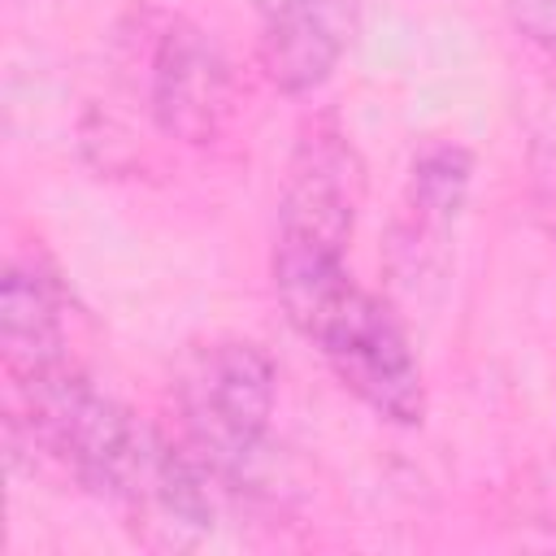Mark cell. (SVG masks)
Returning a JSON list of instances; mask_svg holds the SVG:
<instances>
[{"label": "cell", "mask_w": 556, "mask_h": 556, "mask_svg": "<svg viewBox=\"0 0 556 556\" xmlns=\"http://www.w3.org/2000/svg\"><path fill=\"white\" fill-rule=\"evenodd\" d=\"M274 287L291 326L326 356L356 400L391 421H421L426 395L408 339L391 308L343 269V252L278 239Z\"/></svg>", "instance_id": "1"}, {"label": "cell", "mask_w": 556, "mask_h": 556, "mask_svg": "<svg viewBox=\"0 0 556 556\" xmlns=\"http://www.w3.org/2000/svg\"><path fill=\"white\" fill-rule=\"evenodd\" d=\"M274 361L243 339L208 343L182 374V417L204 465L239 469L261 447L274 417Z\"/></svg>", "instance_id": "2"}, {"label": "cell", "mask_w": 556, "mask_h": 556, "mask_svg": "<svg viewBox=\"0 0 556 556\" xmlns=\"http://www.w3.org/2000/svg\"><path fill=\"white\" fill-rule=\"evenodd\" d=\"M361 204V165L339 130H308L291 156L278 204V239L343 252Z\"/></svg>", "instance_id": "3"}, {"label": "cell", "mask_w": 556, "mask_h": 556, "mask_svg": "<svg viewBox=\"0 0 556 556\" xmlns=\"http://www.w3.org/2000/svg\"><path fill=\"white\" fill-rule=\"evenodd\" d=\"M230 109V74L217 48L191 30L169 26L152 56V113L178 139H208Z\"/></svg>", "instance_id": "4"}, {"label": "cell", "mask_w": 556, "mask_h": 556, "mask_svg": "<svg viewBox=\"0 0 556 556\" xmlns=\"http://www.w3.org/2000/svg\"><path fill=\"white\" fill-rule=\"evenodd\" d=\"M356 35L348 0H282L261 35V65L278 91H313L330 78Z\"/></svg>", "instance_id": "5"}, {"label": "cell", "mask_w": 556, "mask_h": 556, "mask_svg": "<svg viewBox=\"0 0 556 556\" xmlns=\"http://www.w3.org/2000/svg\"><path fill=\"white\" fill-rule=\"evenodd\" d=\"M0 343L9 365L26 378L52 365H65V321H61V295L52 278H43L35 265H9L0 287Z\"/></svg>", "instance_id": "6"}, {"label": "cell", "mask_w": 556, "mask_h": 556, "mask_svg": "<svg viewBox=\"0 0 556 556\" xmlns=\"http://www.w3.org/2000/svg\"><path fill=\"white\" fill-rule=\"evenodd\" d=\"M469 191V152L456 143H430L417 161H413V178H408V217H413V243L417 235H443Z\"/></svg>", "instance_id": "7"}, {"label": "cell", "mask_w": 556, "mask_h": 556, "mask_svg": "<svg viewBox=\"0 0 556 556\" xmlns=\"http://www.w3.org/2000/svg\"><path fill=\"white\" fill-rule=\"evenodd\" d=\"M508 13L530 43L556 52V0H508Z\"/></svg>", "instance_id": "8"}]
</instances>
